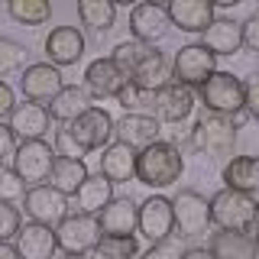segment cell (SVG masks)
<instances>
[{
  "label": "cell",
  "instance_id": "1",
  "mask_svg": "<svg viewBox=\"0 0 259 259\" xmlns=\"http://www.w3.org/2000/svg\"><path fill=\"white\" fill-rule=\"evenodd\" d=\"M182 175H185V156L172 143L159 140L149 149L136 152V182L146 185V188L165 191L175 182H182Z\"/></svg>",
  "mask_w": 259,
  "mask_h": 259
},
{
  "label": "cell",
  "instance_id": "2",
  "mask_svg": "<svg viewBox=\"0 0 259 259\" xmlns=\"http://www.w3.org/2000/svg\"><path fill=\"white\" fill-rule=\"evenodd\" d=\"M233 146H237V130L221 113H201L191 126V149H198L201 156L214 162H230Z\"/></svg>",
  "mask_w": 259,
  "mask_h": 259
},
{
  "label": "cell",
  "instance_id": "3",
  "mask_svg": "<svg viewBox=\"0 0 259 259\" xmlns=\"http://www.w3.org/2000/svg\"><path fill=\"white\" fill-rule=\"evenodd\" d=\"M210 204V224L217 230H240V233H253V217H256V198L243 191L221 188Z\"/></svg>",
  "mask_w": 259,
  "mask_h": 259
},
{
  "label": "cell",
  "instance_id": "4",
  "mask_svg": "<svg viewBox=\"0 0 259 259\" xmlns=\"http://www.w3.org/2000/svg\"><path fill=\"white\" fill-rule=\"evenodd\" d=\"M198 101L204 104L207 113H221L227 120H230L233 113L246 110L243 107L246 91H243V81L233 75V71H214V75L198 88Z\"/></svg>",
  "mask_w": 259,
  "mask_h": 259
},
{
  "label": "cell",
  "instance_id": "5",
  "mask_svg": "<svg viewBox=\"0 0 259 259\" xmlns=\"http://www.w3.org/2000/svg\"><path fill=\"white\" fill-rule=\"evenodd\" d=\"M52 165H55V149L46 140H26V143H20V146H16V152H13V159H10V168L16 172V178H20L26 188L49 185Z\"/></svg>",
  "mask_w": 259,
  "mask_h": 259
},
{
  "label": "cell",
  "instance_id": "6",
  "mask_svg": "<svg viewBox=\"0 0 259 259\" xmlns=\"http://www.w3.org/2000/svg\"><path fill=\"white\" fill-rule=\"evenodd\" d=\"M104 240L101 221L91 214H68L65 221L55 227V243L65 256H88L97 249V243Z\"/></svg>",
  "mask_w": 259,
  "mask_h": 259
},
{
  "label": "cell",
  "instance_id": "7",
  "mask_svg": "<svg viewBox=\"0 0 259 259\" xmlns=\"http://www.w3.org/2000/svg\"><path fill=\"white\" fill-rule=\"evenodd\" d=\"M172 217H175L178 240L204 237L207 227H210V204L201 191L182 188V191H175V198H172Z\"/></svg>",
  "mask_w": 259,
  "mask_h": 259
},
{
  "label": "cell",
  "instance_id": "8",
  "mask_svg": "<svg viewBox=\"0 0 259 259\" xmlns=\"http://www.w3.org/2000/svg\"><path fill=\"white\" fill-rule=\"evenodd\" d=\"M65 130H68V136L84 152H101V149H107V146L113 143V117H110L107 107L84 110L75 123H68Z\"/></svg>",
  "mask_w": 259,
  "mask_h": 259
},
{
  "label": "cell",
  "instance_id": "9",
  "mask_svg": "<svg viewBox=\"0 0 259 259\" xmlns=\"http://www.w3.org/2000/svg\"><path fill=\"white\" fill-rule=\"evenodd\" d=\"M217 71V59L207 52L201 42H191V46H182L175 52V59H172V78L178 81V84H185V88H201L204 81L210 78Z\"/></svg>",
  "mask_w": 259,
  "mask_h": 259
},
{
  "label": "cell",
  "instance_id": "10",
  "mask_svg": "<svg viewBox=\"0 0 259 259\" xmlns=\"http://www.w3.org/2000/svg\"><path fill=\"white\" fill-rule=\"evenodd\" d=\"M194 104H198V94H194L191 88L178 84V81H168V84H162L159 91L152 94V117H156L159 123L182 126L194 113Z\"/></svg>",
  "mask_w": 259,
  "mask_h": 259
},
{
  "label": "cell",
  "instance_id": "11",
  "mask_svg": "<svg viewBox=\"0 0 259 259\" xmlns=\"http://www.w3.org/2000/svg\"><path fill=\"white\" fill-rule=\"evenodd\" d=\"M62 88H65L62 71L49 62H32L20 71V94H23V101H29V104L49 107V101H52Z\"/></svg>",
  "mask_w": 259,
  "mask_h": 259
},
{
  "label": "cell",
  "instance_id": "12",
  "mask_svg": "<svg viewBox=\"0 0 259 259\" xmlns=\"http://www.w3.org/2000/svg\"><path fill=\"white\" fill-rule=\"evenodd\" d=\"M23 207H26V217L32 224L52 227V230L68 217V198H65L62 191H55L52 185L26 188V194H23Z\"/></svg>",
  "mask_w": 259,
  "mask_h": 259
},
{
  "label": "cell",
  "instance_id": "13",
  "mask_svg": "<svg viewBox=\"0 0 259 259\" xmlns=\"http://www.w3.org/2000/svg\"><path fill=\"white\" fill-rule=\"evenodd\" d=\"M136 230L149 243H162L175 233V217H172V198L165 194H149L140 204V224Z\"/></svg>",
  "mask_w": 259,
  "mask_h": 259
},
{
  "label": "cell",
  "instance_id": "14",
  "mask_svg": "<svg viewBox=\"0 0 259 259\" xmlns=\"http://www.w3.org/2000/svg\"><path fill=\"white\" fill-rule=\"evenodd\" d=\"M162 123L152 113H123L120 120H113V140L130 146L133 152L149 149L152 143H159Z\"/></svg>",
  "mask_w": 259,
  "mask_h": 259
},
{
  "label": "cell",
  "instance_id": "15",
  "mask_svg": "<svg viewBox=\"0 0 259 259\" xmlns=\"http://www.w3.org/2000/svg\"><path fill=\"white\" fill-rule=\"evenodd\" d=\"M84 32H81L78 26H55L52 32L46 36V62L55 65V68H68V65H78L81 59H84Z\"/></svg>",
  "mask_w": 259,
  "mask_h": 259
},
{
  "label": "cell",
  "instance_id": "16",
  "mask_svg": "<svg viewBox=\"0 0 259 259\" xmlns=\"http://www.w3.org/2000/svg\"><path fill=\"white\" fill-rule=\"evenodd\" d=\"M126 75L120 71V65L110 59V55H101L84 68V91L91 94V101H107V97H117L126 84Z\"/></svg>",
  "mask_w": 259,
  "mask_h": 259
},
{
  "label": "cell",
  "instance_id": "17",
  "mask_svg": "<svg viewBox=\"0 0 259 259\" xmlns=\"http://www.w3.org/2000/svg\"><path fill=\"white\" fill-rule=\"evenodd\" d=\"M130 32H133L136 42L156 46L172 32V23H168V13L162 4H136L130 10Z\"/></svg>",
  "mask_w": 259,
  "mask_h": 259
},
{
  "label": "cell",
  "instance_id": "18",
  "mask_svg": "<svg viewBox=\"0 0 259 259\" xmlns=\"http://www.w3.org/2000/svg\"><path fill=\"white\" fill-rule=\"evenodd\" d=\"M165 13H168L172 29L191 32V36H201L214 23V4L210 0H172L165 7Z\"/></svg>",
  "mask_w": 259,
  "mask_h": 259
},
{
  "label": "cell",
  "instance_id": "19",
  "mask_svg": "<svg viewBox=\"0 0 259 259\" xmlns=\"http://www.w3.org/2000/svg\"><path fill=\"white\" fill-rule=\"evenodd\" d=\"M104 237H136V224H140V204L130 194L113 198L107 207L97 214Z\"/></svg>",
  "mask_w": 259,
  "mask_h": 259
},
{
  "label": "cell",
  "instance_id": "20",
  "mask_svg": "<svg viewBox=\"0 0 259 259\" xmlns=\"http://www.w3.org/2000/svg\"><path fill=\"white\" fill-rule=\"evenodd\" d=\"M7 120H10L7 126L13 130V136H16L20 143H26V140H46L49 126H52V117H49V110L42 107V104H29V101L16 104Z\"/></svg>",
  "mask_w": 259,
  "mask_h": 259
},
{
  "label": "cell",
  "instance_id": "21",
  "mask_svg": "<svg viewBox=\"0 0 259 259\" xmlns=\"http://www.w3.org/2000/svg\"><path fill=\"white\" fill-rule=\"evenodd\" d=\"M201 46L210 55H237L243 49V29L237 20H227V16H214V23L201 32Z\"/></svg>",
  "mask_w": 259,
  "mask_h": 259
},
{
  "label": "cell",
  "instance_id": "22",
  "mask_svg": "<svg viewBox=\"0 0 259 259\" xmlns=\"http://www.w3.org/2000/svg\"><path fill=\"white\" fill-rule=\"evenodd\" d=\"M91 107H94V101H91V94L84 91V84H65L62 91L49 101L46 110H49V117H52L55 123L68 126V123H75L84 110H91Z\"/></svg>",
  "mask_w": 259,
  "mask_h": 259
},
{
  "label": "cell",
  "instance_id": "23",
  "mask_svg": "<svg viewBox=\"0 0 259 259\" xmlns=\"http://www.w3.org/2000/svg\"><path fill=\"white\" fill-rule=\"evenodd\" d=\"M16 253L20 259H52L59 253V243H55V230L52 227H42V224H26L20 227V233H16Z\"/></svg>",
  "mask_w": 259,
  "mask_h": 259
},
{
  "label": "cell",
  "instance_id": "24",
  "mask_svg": "<svg viewBox=\"0 0 259 259\" xmlns=\"http://www.w3.org/2000/svg\"><path fill=\"white\" fill-rule=\"evenodd\" d=\"M101 175L110 185H123L136 178V152L130 146L113 140L107 149H101Z\"/></svg>",
  "mask_w": 259,
  "mask_h": 259
},
{
  "label": "cell",
  "instance_id": "25",
  "mask_svg": "<svg viewBox=\"0 0 259 259\" xmlns=\"http://www.w3.org/2000/svg\"><path fill=\"white\" fill-rule=\"evenodd\" d=\"M224 188L243 191V194H259V156H233L224 162Z\"/></svg>",
  "mask_w": 259,
  "mask_h": 259
},
{
  "label": "cell",
  "instance_id": "26",
  "mask_svg": "<svg viewBox=\"0 0 259 259\" xmlns=\"http://www.w3.org/2000/svg\"><path fill=\"white\" fill-rule=\"evenodd\" d=\"M168 78H172V62H168L159 49H152V52L130 71V81H133L136 88H143V91H149V94H156L162 84H168Z\"/></svg>",
  "mask_w": 259,
  "mask_h": 259
},
{
  "label": "cell",
  "instance_id": "27",
  "mask_svg": "<svg viewBox=\"0 0 259 259\" xmlns=\"http://www.w3.org/2000/svg\"><path fill=\"white\" fill-rule=\"evenodd\" d=\"M207 249L214 259H256V237L240 230H217Z\"/></svg>",
  "mask_w": 259,
  "mask_h": 259
},
{
  "label": "cell",
  "instance_id": "28",
  "mask_svg": "<svg viewBox=\"0 0 259 259\" xmlns=\"http://www.w3.org/2000/svg\"><path fill=\"white\" fill-rule=\"evenodd\" d=\"M88 175H91V172H88L84 159H62V156H55V165H52V175H49V185H52L55 191H62L65 198H75Z\"/></svg>",
  "mask_w": 259,
  "mask_h": 259
},
{
  "label": "cell",
  "instance_id": "29",
  "mask_svg": "<svg viewBox=\"0 0 259 259\" xmlns=\"http://www.w3.org/2000/svg\"><path fill=\"white\" fill-rule=\"evenodd\" d=\"M75 201H78V210H81V214L97 217V214H101V210L113 201V185H110L101 172H97V175H88L84 185H81L78 194H75Z\"/></svg>",
  "mask_w": 259,
  "mask_h": 259
},
{
  "label": "cell",
  "instance_id": "30",
  "mask_svg": "<svg viewBox=\"0 0 259 259\" xmlns=\"http://www.w3.org/2000/svg\"><path fill=\"white\" fill-rule=\"evenodd\" d=\"M78 20L94 32H110L117 26V4H110V0H81Z\"/></svg>",
  "mask_w": 259,
  "mask_h": 259
},
{
  "label": "cell",
  "instance_id": "31",
  "mask_svg": "<svg viewBox=\"0 0 259 259\" xmlns=\"http://www.w3.org/2000/svg\"><path fill=\"white\" fill-rule=\"evenodd\" d=\"M7 13L20 26H42V23H49V16H52V7L46 0H10Z\"/></svg>",
  "mask_w": 259,
  "mask_h": 259
},
{
  "label": "cell",
  "instance_id": "32",
  "mask_svg": "<svg viewBox=\"0 0 259 259\" xmlns=\"http://www.w3.org/2000/svg\"><path fill=\"white\" fill-rule=\"evenodd\" d=\"M94 259H140L136 237H104L94 249Z\"/></svg>",
  "mask_w": 259,
  "mask_h": 259
},
{
  "label": "cell",
  "instance_id": "33",
  "mask_svg": "<svg viewBox=\"0 0 259 259\" xmlns=\"http://www.w3.org/2000/svg\"><path fill=\"white\" fill-rule=\"evenodd\" d=\"M156 46H146V42H136V39H126V42H120V46H113V52H110V59L120 65V71L130 78V71L140 65L146 55L152 52Z\"/></svg>",
  "mask_w": 259,
  "mask_h": 259
},
{
  "label": "cell",
  "instance_id": "34",
  "mask_svg": "<svg viewBox=\"0 0 259 259\" xmlns=\"http://www.w3.org/2000/svg\"><path fill=\"white\" fill-rule=\"evenodd\" d=\"M23 65H26V46L0 36V81L10 75V71H20Z\"/></svg>",
  "mask_w": 259,
  "mask_h": 259
},
{
  "label": "cell",
  "instance_id": "35",
  "mask_svg": "<svg viewBox=\"0 0 259 259\" xmlns=\"http://www.w3.org/2000/svg\"><path fill=\"white\" fill-rule=\"evenodd\" d=\"M117 104H120L126 113H143V107H152V94L143 91V88H136L133 81H126L123 91L117 94Z\"/></svg>",
  "mask_w": 259,
  "mask_h": 259
},
{
  "label": "cell",
  "instance_id": "36",
  "mask_svg": "<svg viewBox=\"0 0 259 259\" xmlns=\"http://www.w3.org/2000/svg\"><path fill=\"white\" fill-rule=\"evenodd\" d=\"M20 227H23V214H20V207L10 204V201H0V243L16 240Z\"/></svg>",
  "mask_w": 259,
  "mask_h": 259
},
{
  "label": "cell",
  "instance_id": "37",
  "mask_svg": "<svg viewBox=\"0 0 259 259\" xmlns=\"http://www.w3.org/2000/svg\"><path fill=\"white\" fill-rule=\"evenodd\" d=\"M26 194V185L16 178V172L10 168V162H0V201H23Z\"/></svg>",
  "mask_w": 259,
  "mask_h": 259
},
{
  "label": "cell",
  "instance_id": "38",
  "mask_svg": "<svg viewBox=\"0 0 259 259\" xmlns=\"http://www.w3.org/2000/svg\"><path fill=\"white\" fill-rule=\"evenodd\" d=\"M185 249H188V246H185V240L168 237V240H162V243H152L140 259H182Z\"/></svg>",
  "mask_w": 259,
  "mask_h": 259
},
{
  "label": "cell",
  "instance_id": "39",
  "mask_svg": "<svg viewBox=\"0 0 259 259\" xmlns=\"http://www.w3.org/2000/svg\"><path fill=\"white\" fill-rule=\"evenodd\" d=\"M52 149H55V156H62V159H84L88 156V152L68 136V130H65V126L55 133V146H52Z\"/></svg>",
  "mask_w": 259,
  "mask_h": 259
},
{
  "label": "cell",
  "instance_id": "40",
  "mask_svg": "<svg viewBox=\"0 0 259 259\" xmlns=\"http://www.w3.org/2000/svg\"><path fill=\"white\" fill-rule=\"evenodd\" d=\"M240 29H243V46L253 49V52H259V10L249 16L246 23H240Z\"/></svg>",
  "mask_w": 259,
  "mask_h": 259
},
{
  "label": "cell",
  "instance_id": "41",
  "mask_svg": "<svg viewBox=\"0 0 259 259\" xmlns=\"http://www.w3.org/2000/svg\"><path fill=\"white\" fill-rule=\"evenodd\" d=\"M16 146H20V140L13 136V130L7 123H0V162H10L13 152H16Z\"/></svg>",
  "mask_w": 259,
  "mask_h": 259
},
{
  "label": "cell",
  "instance_id": "42",
  "mask_svg": "<svg viewBox=\"0 0 259 259\" xmlns=\"http://www.w3.org/2000/svg\"><path fill=\"white\" fill-rule=\"evenodd\" d=\"M243 91H246V101H243V107H246V113H249L253 120H259V78L246 81V84H243Z\"/></svg>",
  "mask_w": 259,
  "mask_h": 259
},
{
  "label": "cell",
  "instance_id": "43",
  "mask_svg": "<svg viewBox=\"0 0 259 259\" xmlns=\"http://www.w3.org/2000/svg\"><path fill=\"white\" fill-rule=\"evenodd\" d=\"M16 107V94L13 88L7 84V81H0V123H4V117H10V110Z\"/></svg>",
  "mask_w": 259,
  "mask_h": 259
},
{
  "label": "cell",
  "instance_id": "44",
  "mask_svg": "<svg viewBox=\"0 0 259 259\" xmlns=\"http://www.w3.org/2000/svg\"><path fill=\"white\" fill-rule=\"evenodd\" d=\"M182 259H214V256H210L207 246H191V249H185Z\"/></svg>",
  "mask_w": 259,
  "mask_h": 259
},
{
  "label": "cell",
  "instance_id": "45",
  "mask_svg": "<svg viewBox=\"0 0 259 259\" xmlns=\"http://www.w3.org/2000/svg\"><path fill=\"white\" fill-rule=\"evenodd\" d=\"M0 259H20V253H16L13 243H0Z\"/></svg>",
  "mask_w": 259,
  "mask_h": 259
},
{
  "label": "cell",
  "instance_id": "46",
  "mask_svg": "<svg viewBox=\"0 0 259 259\" xmlns=\"http://www.w3.org/2000/svg\"><path fill=\"white\" fill-rule=\"evenodd\" d=\"M62 259H88V256H62Z\"/></svg>",
  "mask_w": 259,
  "mask_h": 259
},
{
  "label": "cell",
  "instance_id": "47",
  "mask_svg": "<svg viewBox=\"0 0 259 259\" xmlns=\"http://www.w3.org/2000/svg\"><path fill=\"white\" fill-rule=\"evenodd\" d=\"M256 259H259V233H256Z\"/></svg>",
  "mask_w": 259,
  "mask_h": 259
}]
</instances>
